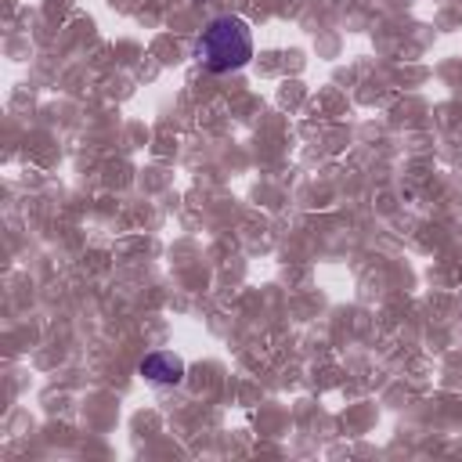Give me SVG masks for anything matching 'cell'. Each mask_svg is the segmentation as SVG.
Returning a JSON list of instances; mask_svg holds the SVG:
<instances>
[{
    "label": "cell",
    "instance_id": "obj_1",
    "mask_svg": "<svg viewBox=\"0 0 462 462\" xmlns=\"http://www.w3.org/2000/svg\"><path fill=\"white\" fill-rule=\"evenodd\" d=\"M195 58L209 72H235L253 58V32L238 14H220L206 22L195 40Z\"/></svg>",
    "mask_w": 462,
    "mask_h": 462
},
{
    "label": "cell",
    "instance_id": "obj_2",
    "mask_svg": "<svg viewBox=\"0 0 462 462\" xmlns=\"http://www.w3.org/2000/svg\"><path fill=\"white\" fill-rule=\"evenodd\" d=\"M137 372H141L148 383H155V386H177V383L184 379V361H180L173 350H152V354L141 357Z\"/></svg>",
    "mask_w": 462,
    "mask_h": 462
}]
</instances>
